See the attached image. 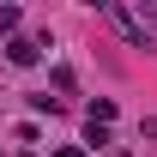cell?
Segmentation results:
<instances>
[{
  "label": "cell",
  "instance_id": "6da1fadb",
  "mask_svg": "<svg viewBox=\"0 0 157 157\" xmlns=\"http://www.w3.org/2000/svg\"><path fill=\"white\" fill-rule=\"evenodd\" d=\"M103 12H109V24H115V30L133 42V48H151V18H133L127 6H103Z\"/></svg>",
  "mask_w": 157,
  "mask_h": 157
},
{
  "label": "cell",
  "instance_id": "7a4b0ae2",
  "mask_svg": "<svg viewBox=\"0 0 157 157\" xmlns=\"http://www.w3.org/2000/svg\"><path fill=\"white\" fill-rule=\"evenodd\" d=\"M36 48H42V42H30V36H12V42H6V60H12V67H36Z\"/></svg>",
  "mask_w": 157,
  "mask_h": 157
},
{
  "label": "cell",
  "instance_id": "3957f363",
  "mask_svg": "<svg viewBox=\"0 0 157 157\" xmlns=\"http://www.w3.org/2000/svg\"><path fill=\"white\" fill-rule=\"evenodd\" d=\"M85 121H91V127H109V121H115V103H109V97H97L91 109H85Z\"/></svg>",
  "mask_w": 157,
  "mask_h": 157
},
{
  "label": "cell",
  "instance_id": "277c9868",
  "mask_svg": "<svg viewBox=\"0 0 157 157\" xmlns=\"http://www.w3.org/2000/svg\"><path fill=\"white\" fill-rule=\"evenodd\" d=\"M18 30V6H0V36H12Z\"/></svg>",
  "mask_w": 157,
  "mask_h": 157
},
{
  "label": "cell",
  "instance_id": "5b68a950",
  "mask_svg": "<svg viewBox=\"0 0 157 157\" xmlns=\"http://www.w3.org/2000/svg\"><path fill=\"white\" fill-rule=\"evenodd\" d=\"M55 157H85V145H60V151Z\"/></svg>",
  "mask_w": 157,
  "mask_h": 157
}]
</instances>
